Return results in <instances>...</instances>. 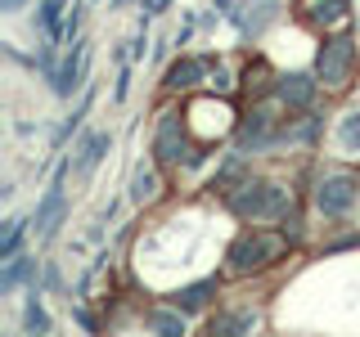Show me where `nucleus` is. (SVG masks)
<instances>
[{"instance_id": "2", "label": "nucleus", "mask_w": 360, "mask_h": 337, "mask_svg": "<svg viewBox=\"0 0 360 337\" xmlns=\"http://www.w3.org/2000/svg\"><path fill=\"white\" fill-rule=\"evenodd\" d=\"M153 162L158 166H198L202 162V144L189 135V121L185 112L176 108H162L158 112V131H153Z\"/></svg>"}, {"instance_id": "12", "label": "nucleus", "mask_w": 360, "mask_h": 337, "mask_svg": "<svg viewBox=\"0 0 360 337\" xmlns=\"http://www.w3.org/2000/svg\"><path fill=\"white\" fill-rule=\"evenodd\" d=\"M315 90H320V77H307V72H288V77H279L275 95L284 99L288 108H311Z\"/></svg>"}, {"instance_id": "14", "label": "nucleus", "mask_w": 360, "mask_h": 337, "mask_svg": "<svg viewBox=\"0 0 360 337\" xmlns=\"http://www.w3.org/2000/svg\"><path fill=\"white\" fill-rule=\"evenodd\" d=\"M207 329H212V333H225V337L252 333V329H257V310H252V306H239V310H217Z\"/></svg>"}, {"instance_id": "11", "label": "nucleus", "mask_w": 360, "mask_h": 337, "mask_svg": "<svg viewBox=\"0 0 360 337\" xmlns=\"http://www.w3.org/2000/svg\"><path fill=\"white\" fill-rule=\"evenodd\" d=\"M297 18L307 27H333V22L347 18V0H297Z\"/></svg>"}, {"instance_id": "18", "label": "nucleus", "mask_w": 360, "mask_h": 337, "mask_svg": "<svg viewBox=\"0 0 360 337\" xmlns=\"http://www.w3.org/2000/svg\"><path fill=\"white\" fill-rule=\"evenodd\" d=\"M149 329L162 333V337H180L185 333V310H149Z\"/></svg>"}, {"instance_id": "21", "label": "nucleus", "mask_w": 360, "mask_h": 337, "mask_svg": "<svg viewBox=\"0 0 360 337\" xmlns=\"http://www.w3.org/2000/svg\"><path fill=\"white\" fill-rule=\"evenodd\" d=\"M63 5H68V0H41V27H45V37H59V14H63Z\"/></svg>"}, {"instance_id": "4", "label": "nucleus", "mask_w": 360, "mask_h": 337, "mask_svg": "<svg viewBox=\"0 0 360 337\" xmlns=\"http://www.w3.org/2000/svg\"><path fill=\"white\" fill-rule=\"evenodd\" d=\"M185 121H189V135L207 149V144L225 140L234 131V108L230 99H217V95H194L185 104Z\"/></svg>"}, {"instance_id": "26", "label": "nucleus", "mask_w": 360, "mask_h": 337, "mask_svg": "<svg viewBox=\"0 0 360 337\" xmlns=\"http://www.w3.org/2000/svg\"><path fill=\"white\" fill-rule=\"evenodd\" d=\"M0 9H5V14H14V9H22V0H0Z\"/></svg>"}, {"instance_id": "7", "label": "nucleus", "mask_w": 360, "mask_h": 337, "mask_svg": "<svg viewBox=\"0 0 360 337\" xmlns=\"http://www.w3.org/2000/svg\"><path fill=\"white\" fill-rule=\"evenodd\" d=\"M266 144H275V117H270V108L257 104L239 121V153H262Z\"/></svg>"}, {"instance_id": "15", "label": "nucleus", "mask_w": 360, "mask_h": 337, "mask_svg": "<svg viewBox=\"0 0 360 337\" xmlns=\"http://www.w3.org/2000/svg\"><path fill=\"white\" fill-rule=\"evenodd\" d=\"M108 135L104 131H95V135H86V144H82V149H77V157H72V171L77 176H90V171H95V166H99V157H104V149H108Z\"/></svg>"}, {"instance_id": "5", "label": "nucleus", "mask_w": 360, "mask_h": 337, "mask_svg": "<svg viewBox=\"0 0 360 337\" xmlns=\"http://www.w3.org/2000/svg\"><path fill=\"white\" fill-rule=\"evenodd\" d=\"M352 72H356V37L338 32L315 54V77H320L324 90H347L352 86Z\"/></svg>"}, {"instance_id": "10", "label": "nucleus", "mask_w": 360, "mask_h": 337, "mask_svg": "<svg viewBox=\"0 0 360 337\" xmlns=\"http://www.w3.org/2000/svg\"><path fill=\"white\" fill-rule=\"evenodd\" d=\"M86 59H90V45L86 41H72V54L63 59V67L54 72V95H72L77 86H82V77H86Z\"/></svg>"}, {"instance_id": "24", "label": "nucleus", "mask_w": 360, "mask_h": 337, "mask_svg": "<svg viewBox=\"0 0 360 337\" xmlns=\"http://www.w3.org/2000/svg\"><path fill=\"white\" fill-rule=\"evenodd\" d=\"M207 86H212V90H230L234 81H230V72H225L221 63H212V72H207Z\"/></svg>"}, {"instance_id": "17", "label": "nucleus", "mask_w": 360, "mask_h": 337, "mask_svg": "<svg viewBox=\"0 0 360 337\" xmlns=\"http://www.w3.org/2000/svg\"><path fill=\"white\" fill-rule=\"evenodd\" d=\"M37 275V261H27V256H9L5 261V275H0V292H14L22 279Z\"/></svg>"}, {"instance_id": "8", "label": "nucleus", "mask_w": 360, "mask_h": 337, "mask_svg": "<svg viewBox=\"0 0 360 337\" xmlns=\"http://www.w3.org/2000/svg\"><path fill=\"white\" fill-rule=\"evenodd\" d=\"M212 63L217 59H207V54H180V59L167 67V77H162V86L167 90H194L198 81H207V72H212Z\"/></svg>"}, {"instance_id": "23", "label": "nucleus", "mask_w": 360, "mask_h": 337, "mask_svg": "<svg viewBox=\"0 0 360 337\" xmlns=\"http://www.w3.org/2000/svg\"><path fill=\"white\" fill-rule=\"evenodd\" d=\"M22 230H27V225H22V220H9V225H5V239H0V261H9V256H18Z\"/></svg>"}, {"instance_id": "19", "label": "nucleus", "mask_w": 360, "mask_h": 337, "mask_svg": "<svg viewBox=\"0 0 360 337\" xmlns=\"http://www.w3.org/2000/svg\"><path fill=\"white\" fill-rule=\"evenodd\" d=\"M22 329H27V333H50V315H45V306H41L37 288H32V297H27V310H22Z\"/></svg>"}, {"instance_id": "16", "label": "nucleus", "mask_w": 360, "mask_h": 337, "mask_svg": "<svg viewBox=\"0 0 360 337\" xmlns=\"http://www.w3.org/2000/svg\"><path fill=\"white\" fill-rule=\"evenodd\" d=\"M158 194H162V180H158V166H135V171H131V202H140V207H144V202H153Z\"/></svg>"}, {"instance_id": "27", "label": "nucleus", "mask_w": 360, "mask_h": 337, "mask_svg": "<svg viewBox=\"0 0 360 337\" xmlns=\"http://www.w3.org/2000/svg\"><path fill=\"white\" fill-rule=\"evenodd\" d=\"M112 5H127V0H112Z\"/></svg>"}, {"instance_id": "22", "label": "nucleus", "mask_w": 360, "mask_h": 337, "mask_svg": "<svg viewBox=\"0 0 360 337\" xmlns=\"http://www.w3.org/2000/svg\"><path fill=\"white\" fill-rule=\"evenodd\" d=\"M266 77H270V67H266V59L248 63V72H243V90H248V95H266Z\"/></svg>"}, {"instance_id": "25", "label": "nucleus", "mask_w": 360, "mask_h": 337, "mask_svg": "<svg viewBox=\"0 0 360 337\" xmlns=\"http://www.w3.org/2000/svg\"><path fill=\"white\" fill-rule=\"evenodd\" d=\"M77 27H82V5H72V14H68V22H63V41L68 45L77 41Z\"/></svg>"}, {"instance_id": "9", "label": "nucleus", "mask_w": 360, "mask_h": 337, "mask_svg": "<svg viewBox=\"0 0 360 337\" xmlns=\"http://www.w3.org/2000/svg\"><path fill=\"white\" fill-rule=\"evenodd\" d=\"M68 166H72V162H63L59 171H54L50 189H45V198L37 202V234H41V239H50L54 225H59V216H63V176H68Z\"/></svg>"}, {"instance_id": "6", "label": "nucleus", "mask_w": 360, "mask_h": 337, "mask_svg": "<svg viewBox=\"0 0 360 337\" xmlns=\"http://www.w3.org/2000/svg\"><path fill=\"white\" fill-rule=\"evenodd\" d=\"M356 198H360V180L352 171L324 176L320 185H315V207H320L324 216H347V211L356 207Z\"/></svg>"}, {"instance_id": "20", "label": "nucleus", "mask_w": 360, "mask_h": 337, "mask_svg": "<svg viewBox=\"0 0 360 337\" xmlns=\"http://www.w3.org/2000/svg\"><path fill=\"white\" fill-rule=\"evenodd\" d=\"M338 144H342V153H360V112H347L338 121Z\"/></svg>"}, {"instance_id": "3", "label": "nucleus", "mask_w": 360, "mask_h": 337, "mask_svg": "<svg viewBox=\"0 0 360 337\" xmlns=\"http://www.w3.org/2000/svg\"><path fill=\"white\" fill-rule=\"evenodd\" d=\"M288 207L292 198L279 180H243L230 189V211L239 220H279Z\"/></svg>"}, {"instance_id": "13", "label": "nucleus", "mask_w": 360, "mask_h": 337, "mask_svg": "<svg viewBox=\"0 0 360 337\" xmlns=\"http://www.w3.org/2000/svg\"><path fill=\"white\" fill-rule=\"evenodd\" d=\"M217 279H198V284H189V288H180L176 297H172V306L176 310H185V315H198V310H207L212 306V297H217Z\"/></svg>"}, {"instance_id": "1", "label": "nucleus", "mask_w": 360, "mask_h": 337, "mask_svg": "<svg viewBox=\"0 0 360 337\" xmlns=\"http://www.w3.org/2000/svg\"><path fill=\"white\" fill-rule=\"evenodd\" d=\"M288 247H292V239L284 230H243L239 239L230 243V252H225V270H230L234 279L257 275V270L275 265Z\"/></svg>"}]
</instances>
